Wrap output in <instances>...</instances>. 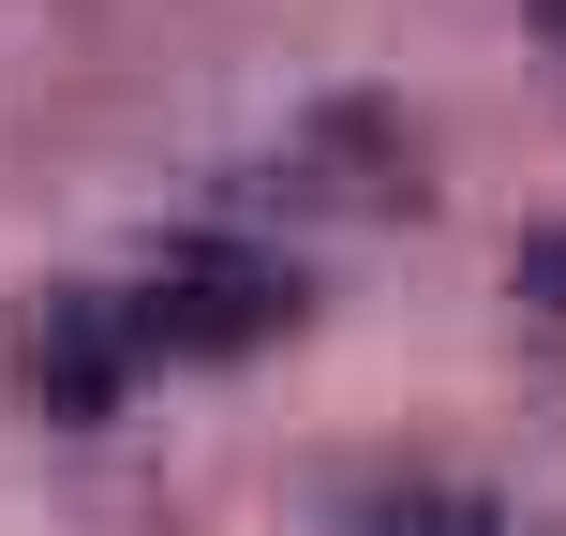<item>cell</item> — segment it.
Here are the masks:
<instances>
[{
	"label": "cell",
	"instance_id": "5",
	"mask_svg": "<svg viewBox=\"0 0 566 536\" xmlns=\"http://www.w3.org/2000/svg\"><path fill=\"white\" fill-rule=\"evenodd\" d=\"M522 283H537V298H566V239H537V254H522Z\"/></svg>",
	"mask_w": 566,
	"mask_h": 536
},
{
	"label": "cell",
	"instance_id": "1",
	"mask_svg": "<svg viewBox=\"0 0 566 536\" xmlns=\"http://www.w3.org/2000/svg\"><path fill=\"white\" fill-rule=\"evenodd\" d=\"M105 298H119V328H135V358H254V343L298 328V269L254 254V239H165V254H135Z\"/></svg>",
	"mask_w": 566,
	"mask_h": 536
},
{
	"label": "cell",
	"instance_id": "2",
	"mask_svg": "<svg viewBox=\"0 0 566 536\" xmlns=\"http://www.w3.org/2000/svg\"><path fill=\"white\" fill-rule=\"evenodd\" d=\"M135 328H119L105 283H45V298H15V402L30 418H119V388H135Z\"/></svg>",
	"mask_w": 566,
	"mask_h": 536
},
{
	"label": "cell",
	"instance_id": "3",
	"mask_svg": "<svg viewBox=\"0 0 566 536\" xmlns=\"http://www.w3.org/2000/svg\"><path fill=\"white\" fill-rule=\"evenodd\" d=\"M298 179H328V195H358V209H418V119H388V105H328Z\"/></svg>",
	"mask_w": 566,
	"mask_h": 536
},
{
	"label": "cell",
	"instance_id": "4",
	"mask_svg": "<svg viewBox=\"0 0 566 536\" xmlns=\"http://www.w3.org/2000/svg\"><path fill=\"white\" fill-rule=\"evenodd\" d=\"M343 536H507V522H492L478 492H388V507H358Z\"/></svg>",
	"mask_w": 566,
	"mask_h": 536
},
{
	"label": "cell",
	"instance_id": "6",
	"mask_svg": "<svg viewBox=\"0 0 566 536\" xmlns=\"http://www.w3.org/2000/svg\"><path fill=\"white\" fill-rule=\"evenodd\" d=\"M537 15H552V45H566V0H537Z\"/></svg>",
	"mask_w": 566,
	"mask_h": 536
}]
</instances>
